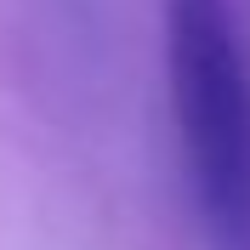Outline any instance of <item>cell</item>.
<instances>
[{
  "mask_svg": "<svg viewBox=\"0 0 250 250\" xmlns=\"http://www.w3.org/2000/svg\"><path fill=\"white\" fill-rule=\"evenodd\" d=\"M182 176L210 250H250V68L228 0H165Z\"/></svg>",
  "mask_w": 250,
  "mask_h": 250,
  "instance_id": "obj_1",
  "label": "cell"
}]
</instances>
